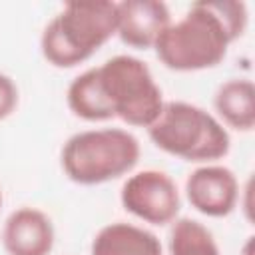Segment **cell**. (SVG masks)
Here are the masks:
<instances>
[{
	"instance_id": "6da1fadb",
	"label": "cell",
	"mask_w": 255,
	"mask_h": 255,
	"mask_svg": "<svg viewBox=\"0 0 255 255\" xmlns=\"http://www.w3.org/2000/svg\"><path fill=\"white\" fill-rule=\"evenodd\" d=\"M247 28V6L235 0H209L189 6L183 18L171 22L153 50L159 62L175 72L215 68L229 46Z\"/></svg>"
},
{
	"instance_id": "7a4b0ae2",
	"label": "cell",
	"mask_w": 255,
	"mask_h": 255,
	"mask_svg": "<svg viewBox=\"0 0 255 255\" xmlns=\"http://www.w3.org/2000/svg\"><path fill=\"white\" fill-rule=\"evenodd\" d=\"M118 28V2H70L44 28L40 50L48 64L74 68L90 60Z\"/></svg>"
},
{
	"instance_id": "3957f363",
	"label": "cell",
	"mask_w": 255,
	"mask_h": 255,
	"mask_svg": "<svg viewBox=\"0 0 255 255\" xmlns=\"http://www.w3.org/2000/svg\"><path fill=\"white\" fill-rule=\"evenodd\" d=\"M147 135L157 149L193 163H213L231 147L229 131L215 116L179 100L163 104Z\"/></svg>"
},
{
	"instance_id": "277c9868",
	"label": "cell",
	"mask_w": 255,
	"mask_h": 255,
	"mask_svg": "<svg viewBox=\"0 0 255 255\" xmlns=\"http://www.w3.org/2000/svg\"><path fill=\"white\" fill-rule=\"evenodd\" d=\"M137 137L122 128L84 129L66 139L60 163L66 177L80 185H100L129 173L139 159Z\"/></svg>"
},
{
	"instance_id": "5b68a950",
	"label": "cell",
	"mask_w": 255,
	"mask_h": 255,
	"mask_svg": "<svg viewBox=\"0 0 255 255\" xmlns=\"http://www.w3.org/2000/svg\"><path fill=\"white\" fill-rule=\"evenodd\" d=\"M100 86L114 112L133 128H149L163 108L161 88L155 84L153 74L145 62L135 56L120 54L98 66Z\"/></svg>"
},
{
	"instance_id": "8992f818",
	"label": "cell",
	"mask_w": 255,
	"mask_h": 255,
	"mask_svg": "<svg viewBox=\"0 0 255 255\" xmlns=\"http://www.w3.org/2000/svg\"><path fill=\"white\" fill-rule=\"evenodd\" d=\"M120 199L128 213L151 225L173 223L181 207L175 181L159 169L131 173L122 185Z\"/></svg>"
},
{
	"instance_id": "52a82bcc",
	"label": "cell",
	"mask_w": 255,
	"mask_h": 255,
	"mask_svg": "<svg viewBox=\"0 0 255 255\" xmlns=\"http://www.w3.org/2000/svg\"><path fill=\"white\" fill-rule=\"evenodd\" d=\"M185 195L195 211L207 217H225L237 207L239 181L229 167L203 163L187 175Z\"/></svg>"
},
{
	"instance_id": "ba28073f",
	"label": "cell",
	"mask_w": 255,
	"mask_h": 255,
	"mask_svg": "<svg viewBox=\"0 0 255 255\" xmlns=\"http://www.w3.org/2000/svg\"><path fill=\"white\" fill-rule=\"evenodd\" d=\"M171 24L169 8L159 0H124L118 2L120 40L131 48H153L161 32Z\"/></svg>"
},
{
	"instance_id": "9c48e42d",
	"label": "cell",
	"mask_w": 255,
	"mask_h": 255,
	"mask_svg": "<svg viewBox=\"0 0 255 255\" xmlns=\"http://www.w3.org/2000/svg\"><path fill=\"white\" fill-rule=\"evenodd\" d=\"M54 239L52 219L38 207L12 211L2 229V245L8 255H50Z\"/></svg>"
},
{
	"instance_id": "30bf717a",
	"label": "cell",
	"mask_w": 255,
	"mask_h": 255,
	"mask_svg": "<svg viewBox=\"0 0 255 255\" xmlns=\"http://www.w3.org/2000/svg\"><path fill=\"white\" fill-rule=\"evenodd\" d=\"M90 251L92 255H163L161 243L151 231L126 221L104 225Z\"/></svg>"
},
{
	"instance_id": "8fae6325",
	"label": "cell",
	"mask_w": 255,
	"mask_h": 255,
	"mask_svg": "<svg viewBox=\"0 0 255 255\" xmlns=\"http://www.w3.org/2000/svg\"><path fill=\"white\" fill-rule=\"evenodd\" d=\"M217 116L237 131L255 128V86L247 78H231L223 82L213 98Z\"/></svg>"
},
{
	"instance_id": "7c38bea8",
	"label": "cell",
	"mask_w": 255,
	"mask_h": 255,
	"mask_svg": "<svg viewBox=\"0 0 255 255\" xmlns=\"http://www.w3.org/2000/svg\"><path fill=\"white\" fill-rule=\"evenodd\" d=\"M66 102L70 112L86 122H108L114 118V112L100 86L98 68H90L70 82Z\"/></svg>"
},
{
	"instance_id": "4fadbf2b",
	"label": "cell",
	"mask_w": 255,
	"mask_h": 255,
	"mask_svg": "<svg viewBox=\"0 0 255 255\" xmlns=\"http://www.w3.org/2000/svg\"><path fill=\"white\" fill-rule=\"evenodd\" d=\"M169 255H221L213 233L191 217H179L169 229Z\"/></svg>"
},
{
	"instance_id": "5bb4252c",
	"label": "cell",
	"mask_w": 255,
	"mask_h": 255,
	"mask_svg": "<svg viewBox=\"0 0 255 255\" xmlns=\"http://www.w3.org/2000/svg\"><path fill=\"white\" fill-rule=\"evenodd\" d=\"M18 86L14 80L0 72V120L12 116L18 108Z\"/></svg>"
},
{
	"instance_id": "9a60e30c",
	"label": "cell",
	"mask_w": 255,
	"mask_h": 255,
	"mask_svg": "<svg viewBox=\"0 0 255 255\" xmlns=\"http://www.w3.org/2000/svg\"><path fill=\"white\" fill-rule=\"evenodd\" d=\"M241 255H253V237H247V241L241 249Z\"/></svg>"
},
{
	"instance_id": "2e32d148",
	"label": "cell",
	"mask_w": 255,
	"mask_h": 255,
	"mask_svg": "<svg viewBox=\"0 0 255 255\" xmlns=\"http://www.w3.org/2000/svg\"><path fill=\"white\" fill-rule=\"evenodd\" d=\"M2 201H4V197H2V189H0V207H2Z\"/></svg>"
}]
</instances>
